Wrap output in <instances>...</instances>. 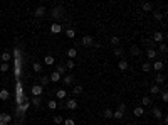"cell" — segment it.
I'll list each match as a JSON object with an SVG mask.
<instances>
[{"label": "cell", "instance_id": "cell-39", "mask_svg": "<svg viewBox=\"0 0 168 125\" xmlns=\"http://www.w3.org/2000/svg\"><path fill=\"white\" fill-rule=\"evenodd\" d=\"M32 103H34L35 106H39L41 105V96H34V98H32Z\"/></svg>", "mask_w": 168, "mask_h": 125}, {"label": "cell", "instance_id": "cell-20", "mask_svg": "<svg viewBox=\"0 0 168 125\" xmlns=\"http://www.w3.org/2000/svg\"><path fill=\"white\" fill-rule=\"evenodd\" d=\"M141 103H143V106H150V105H151V98L145 95V96L141 98Z\"/></svg>", "mask_w": 168, "mask_h": 125}, {"label": "cell", "instance_id": "cell-30", "mask_svg": "<svg viewBox=\"0 0 168 125\" xmlns=\"http://www.w3.org/2000/svg\"><path fill=\"white\" fill-rule=\"evenodd\" d=\"M9 63H2L0 64V71H2V73H7V71H9Z\"/></svg>", "mask_w": 168, "mask_h": 125}, {"label": "cell", "instance_id": "cell-10", "mask_svg": "<svg viewBox=\"0 0 168 125\" xmlns=\"http://www.w3.org/2000/svg\"><path fill=\"white\" fill-rule=\"evenodd\" d=\"M153 117H155V118H158V120H162L163 118L162 108H158V106H156V108H153Z\"/></svg>", "mask_w": 168, "mask_h": 125}, {"label": "cell", "instance_id": "cell-9", "mask_svg": "<svg viewBox=\"0 0 168 125\" xmlns=\"http://www.w3.org/2000/svg\"><path fill=\"white\" fill-rule=\"evenodd\" d=\"M56 63V59H54V56H51V54H47L44 58V64H47V66H52V64Z\"/></svg>", "mask_w": 168, "mask_h": 125}, {"label": "cell", "instance_id": "cell-27", "mask_svg": "<svg viewBox=\"0 0 168 125\" xmlns=\"http://www.w3.org/2000/svg\"><path fill=\"white\" fill-rule=\"evenodd\" d=\"M32 68H34L35 73H42V64L41 63H34V64H32Z\"/></svg>", "mask_w": 168, "mask_h": 125}, {"label": "cell", "instance_id": "cell-23", "mask_svg": "<svg viewBox=\"0 0 168 125\" xmlns=\"http://www.w3.org/2000/svg\"><path fill=\"white\" fill-rule=\"evenodd\" d=\"M113 117H114L116 120H121V118L124 117V112H121V110H116V112H113Z\"/></svg>", "mask_w": 168, "mask_h": 125}, {"label": "cell", "instance_id": "cell-1", "mask_svg": "<svg viewBox=\"0 0 168 125\" xmlns=\"http://www.w3.org/2000/svg\"><path fill=\"white\" fill-rule=\"evenodd\" d=\"M30 91H32V95H34V96H41L42 93H44V88H42L41 85H34Z\"/></svg>", "mask_w": 168, "mask_h": 125}, {"label": "cell", "instance_id": "cell-15", "mask_svg": "<svg viewBox=\"0 0 168 125\" xmlns=\"http://www.w3.org/2000/svg\"><path fill=\"white\" fill-rule=\"evenodd\" d=\"M61 12H62V7H56V9L52 10V17H54V19H59V17L62 15Z\"/></svg>", "mask_w": 168, "mask_h": 125}, {"label": "cell", "instance_id": "cell-44", "mask_svg": "<svg viewBox=\"0 0 168 125\" xmlns=\"http://www.w3.org/2000/svg\"><path fill=\"white\" fill-rule=\"evenodd\" d=\"M118 110H121V112H126V105H124V103H121V105L118 106Z\"/></svg>", "mask_w": 168, "mask_h": 125}, {"label": "cell", "instance_id": "cell-35", "mask_svg": "<svg viewBox=\"0 0 168 125\" xmlns=\"http://www.w3.org/2000/svg\"><path fill=\"white\" fill-rule=\"evenodd\" d=\"M56 73H59L61 76H62V74L66 73V68H64V66H57V68H56Z\"/></svg>", "mask_w": 168, "mask_h": 125}, {"label": "cell", "instance_id": "cell-31", "mask_svg": "<svg viewBox=\"0 0 168 125\" xmlns=\"http://www.w3.org/2000/svg\"><path fill=\"white\" fill-rule=\"evenodd\" d=\"M104 117L106 118H113V110L111 108H104Z\"/></svg>", "mask_w": 168, "mask_h": 125}, {"label": "cell", "instance_id": "cell-32", "mask_svg": "<svg viewBox=\"0 0 168 125\" xmlns=\"http://www.w3.org/2000/svg\"><path fill=\"white\" fill-rule=\"evenodd\" d=\"M47 106H49L51 110H56V108H57V102H56V100H51V102L47 103Z\"/></svg>", "mask_w": 168, "mask_h": 125}, {"label": "cell", "instance_id": "cell-29", "mask_svg": "<svg viewBox=\"0 0 168 125\" xmlns=\"http://www.w3.org/2000/svg\"><path fill=\"white\" fill-rule=\"evenodd\" d=\"M52 122H54L56 125H61V123H64V118H62V117H59V115H56Z\"/></svg>", "mask_w": 168, "mask_h": 125}, {"label": "cell", "instance_id": "cell-18", "mask_svg": "<svg viewBox=\"0 0 168 125\" xmlns=\"http://www.w3.org/2000/svg\"><path fill=\"white\" fill-rule=\"evenodd\" d=\"M155 81H156V85H162L163 81H165V74H163V73H156Z\"/></svg>", "mask_w": 168, "mask_h": 125}, {"label": "cell", "instance_id": "cell-16", "mask_svg": "<svg viewBox=\"0 0 168 125\" xmlns=\"http://www.w3.org/2000/svg\"><path fill=\"white\" fill-rule=\"evenodd\" d=\"M45 14V7L44 5H41V7H37L35 9V17H42Z\"/></svg>", "mask_w": 168, "mask_h": 125}, {"label": "cell", "instance_id": "cell-34", "mask_svg": "<svg viewBox=\"0 0 168 125\" xmlns=\"http://www.w3.org/2000/svg\"><path fill=\"white\" fill-rule=\"evenodd\" d=\"M141 68H143V71H145V73H148V71L151 69V64H150V63H143Z\"/></svg>", "mask_w": 168, "mask_h": 125}, {"label": "cell", "instance_id": "cell-14", "mask_svg": "<svg viewBox=\"0 0 168 125\" xmlns=\"http://www.w3.org/2000/svg\"><path fill=\"white\" fill-rule=\"evenodd\" d=\"M49 81H54V83H57V81H61V74L59 73H51V76H49Z\"/></svg>", "mask_w": 168, "mask_h": 125}, {"label": "cell", "instance_id": "cell-43", "mask_svg": "<svg viewBox=\"0 0 168 125\" xmlns=\"http://www.w3.org/2000/svg\"><path fill=\"white\" fill-rule=\"evenodd\" d=\"M64 125H76V122H74L72 118H66L64 120Z\"/></svg>", "mask_w": 168, "mask_h": 125}, {"label": "cell", "instance_id": "cell-22", "mask_svg": "<svg viewBox=\"0 0 168 125\" xmlns=\"http://www.w3.org/2000/svg\"><path fill=\"white\" fill-rule=\"evenodd\" d=\"M10 56H12V54L5 51V52H2V56H0V59H2L3 63H9V61H10Z\"/></svg>", "mask_w": 168, "mask_h": 125}, {"label": "cell", "instance_id": "cell-4", "mask_svg": "<svg viewBox=\"0 0 168 125\" xmlns=\"http://www.w3.org/2000/svg\"><path fill=\"white\" fill-rule=\"evenodd\" d=\"M153 41L162 44V42L165 41V34H163V32H155V34H153Z\"/></svg>", "mask_w": 168, "mask_h": 125}, {"label": "cell", "instance_id": "cell-36", "mask_svg": "<svg viewBox=\"0 0 168 125\" xmlns=\"http://www.w3.org/2000/svg\"><path fill=\"white\" fill-rule=\"evenodd\" d=\"M153 17H155L156 20H163V19H165V15H163V14H160V12H155V14H153Z\"/></svg>", "mask_w": 168, "mask_h": 125}, {"label": "cell", "instance_id": "cell-26", "mask_svg": "<svg viewBox=\"0 0 168 125\" xmlns=\"http://www.w3.org/2000/svg\"><path fill=\"white\" fill-rule=\"evenodd\" d=\"M72 93L74 95H81L83 93V86H81V85H76V86L72 88Z\"/></svg>", "mask_w": 168, "mask_h": 125}, {"label": "cell", "instance_id": "cell-28", "mask_svg": "<svg viewBox=\"0 0 168 125\" xmlns=\"http://www.w3.org/2000/svg\"><path fill=\"white\" fill-rule=\"evenodd\" d=\"M39 81H41V83H39V85H41V86H42V88H44V86H45V85H47V83H49V76H42V78H41V80H39Z\"/></svg>", "mask_w": 168, "mask_h": 125}, {"label": "cell", "instance_id": "cell-42", "mask_svg": "<svg viewBox=\"0 0 168 125\" xmlns=\"http://www.w3.org/2000/svg\"><path fill=\"white\" fill-rule=\"evenodd\" d=\"M111 44H113V46H118V44H119V37H116V35H114V37H111Z\"/></svg>", "mask_w": 168, "mask_h": 125}, {"label": "cell", "instance_id": "cell-38", "mask_svg": "<svg viewBox=\"0 0 168 125\" xmlns=\"http://www.w3.org/2000/svg\"><path fill=\"white\" fill-rule=\"evenodd\" d=\"M66 35H67V37H69V39H72L74 35H76V32H74L72 29H67V31H66Z\"/></svg>", "mask_w": 168, "mask_h": 125}, {"label": "cell", "instance_id": "cell-11", "mask_svg": "<svg viewBox=\"0 0 168 125\" xmlns=\"http://www.w3.org/2000/svg\"><path fill=\"white\" fill-rule=\"evenodd\" d=\"M146 56H148L150 59H156V56H158V52H156L155 49H150V47H148V49H146Z\"/></svg>", "mask_w": 168, "mask_h": 125}, {"label": "cell", "instance_id": "cell-19", "mask_svg": "<svg viewBox=\"0 0 168 125\" xmlns=\"http://www.w3.org/2000/svg\"><path fill=\"white\" fill-rule=\"evenodd\" d=\"M133 113H135V117H141L143 113H145V108H143V106H136V108L133 110Z\"/></svg>", "mask_w": 168, "mask_h": 125}, {"label": "cell", "instance_id": "cell-13", "mask_svg": "<svg viewBox=\"0 0 168 125\" xmlns=\"http://www.w3.org/2000/svg\"><path fill=\"white\" fill-rule=\"evenodd\" d=\"M67 96V91L66 90H57V93H56V98L57 100H64Z\"/></svg>", "mask_w": 168, "mask_h": 125}, {"label": "cell", "instance_id": "cell-17", "mask_svg": "<svg viewBox=\"0 0 168 125\" xmlns=\"http://www.w3.org/2000/svg\"><path fill=\"white\" fill-rule=\"evenodd\" d=\"M150 93H151V95H160V93H162V90H160L158 85H153V86L150 88Z\"/></svg>", "mask_w": 168, "mask_h": 125}, {"label": "cell", "instance_id": "cell-40", "mask_svg": "<svg viewBox=\"0 0 168 125\" xmlns=\"http://www.w3.org/2000/svg\"><path fill=\"white\" fill-rule=\"evenodd\" d=\"M168 51V47H166V44L165 42H162V44H160V52H163V54H165V52Z\"/></svg>", "mask_w": 168, "mask_h": 125}, {"label": "cell", "instance_id": "cell-37", "mask_svg": "<svg viewBox=\"0 0 168 125\" xmlns=\"http://www.w3.org/2000/svg\"><path fill=\"white\" fill-rule=\"evenodd\" d=\"M74 66H76V64H74V61H72V59H69V61L66 63V69H72Z\"/></svg>", "mask_w": 168, "mask_h": 125}, {"label": "cell", "instance_id": "cell-7", "mask_svg": "<svg viewBox=\"0 0 168 125\" xmlns=\"http://www.w3.org/2000/svg\"><path fill=\"white\" fill-rule=\"evenodd\" d=\"M51 32H52V34H59V32H62V26L57 24V22H54L51 26Z\"/></svg>", "mask_w": 168, "mask_h": 125}, {"label": "cell", "instance_id": "cell-25", "mask_svg": "<svg viewBox=\"0 0 168 125\" xmlns=\"http://www.w3.org/2000/svg\"><path fill=\"white\" fill-rule=\"evenodd\" d=\"M140 54H141L140 47L138 46H131V56H140Z\"/></svg>", "mask_w": 168, "mask_h": 125}, {"label": "cell", "instance_id": "cell-21", "mask_svg": "<svg viewBox=\"0 0 168 125\" xmlns=\"http://www.w3.org/2000/svg\"><path fill=\"white\" fill-rule=\"evenodd\" d=\"M141 7H143V10H145V12H150V10L153 9V3H150V2H143Z\"/></svg>", "mask_w": 168, "mask_h": 125}, {"label": "cell", "instance_id": "cell-6", "mask_svg": "<svg viewBox=\"0 0 168 125\" xmlns=\"http://www.w3.org/2000/svg\"><path fill=\"white\" fill-rule=\"evenodd\" d=\"M66 54H67V58H69V59H72V61H74V59L77 58V49L76 47H71V49H67Z\"/></svg>", "mask_w": 168, "mask_h": 125}, {"label": "cell", "instance_id": "cell-2", "mask_svg": "<svg viewBox=\"0 0 168 125\" xmlns=\"http://www.w3.org/2000/svg\"><path fill=\"white\" fill-rule=\"evenodd\" d=\"M81 44L86 46V47H89V46H92V44H94V39H92L91 35H84V37H83V41H81Z\"/></svg>", "mask_w": 168, "mask_h": 125}, {"label": "cell", "instance_id": "cell-3", "mask_svg": "<svg viewBox=\"0 0 168 125\" xmlns=\"http://www.w3.org/2000/svg\"><path fill=\"white\" fill-rule=\"evenodd\" d=\"M66 108H67V110H76V108H77V102H76L74 98H69V100L66 102Z\"/></svg>", "mask_w": 168, "mask_h": 125}, {"label": "cell", "instance_id": "cell-8", "mask_svg": "<svg viewBox=\"0 0 168 125\" xmlns=\"http://www.w3.org/2000/svg\"><path fill=\"white\" fill-rule=\"evenodd\" d=\"M61 81H62L64 85H72L74 83V76H72V74H66V76H64Z\"/></svg>", "mask_w": 168, "mask_h": 125}, {"label": "cell", "instance_id": "cell-5", "mask_svg": "<svg viewBox=\"0 0 168 125\" xmlns=\"http://www.w3.org/2000/svg\"><path fill=\"white\" fill-rule=\"evenodd\" d=\"M163 68H165V63L163 61H155V64L151 66V69H155L156 73H160V71H163Z\"/></svg>", "mask_w": 168, "mask_h": 125}, {"label": "cell", "instance_id": "cell-41", "mask_svg": "<svg viewBox=\"0 0 168 125\" xmlns=\"http://www.w3.org/2000/svg\"><path fill=\"white\" fill-rule=\"evenodd\" d=\"M160 95H162V100H163V102H168V93H166V90H163Z\"/></svg>", "mask_w": 168, "mask_h": 125}, {"label": "cell", "instance_id": "cell-33", "mask_svg": "<svg viewBox=\"0 0 168 125\" xmlns=\"http://www.w3.org/2000/svg\"><path fill=\"white\" fill-rule=\"evenodd\" d=\"M114 56H116V58H121V56H123V49L121 47H114Z\"/></svg>", "mask_w": 168, "mask_h": 125}, {"label": "cell", "instance_id": "cell-12", "mask_svg": "<svg viewBox=\"0 0 168 125\" xmlns=\"http://www.w3.org/2000/svg\"><path fill=\"white\" fill-rule=\"evenodd\" d=\"M118 68H119V71H126L128 69V61L126 59H121V61L118 63Z\"/></svg>", "mask_w": 168, "mask_h": 125}, {"label": "cell", "instance_id": "cell-24", "mask_svg": "<svg viewBox=\"0 0 168 125\" xmlns=\"http://www.w3.org/2000/svg\"><path fill=\"white\" fill-rule=\"evenodd\" d=\"M9 96H10V93L7 90H0V100H3V102H5V100H9Z\"/></svg>", "mask_w": 168, "mask_h": 125}]
</instances>
